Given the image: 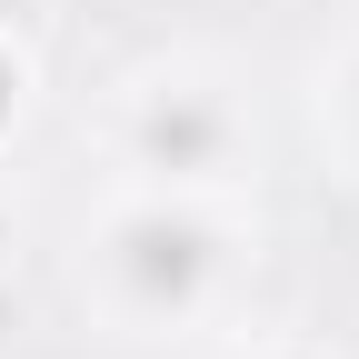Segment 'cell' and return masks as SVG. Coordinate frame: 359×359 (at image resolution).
<instances>
[{"label":"cell","instance_id":"1","mask_svg":"<svg viewBox=\"0 0 359 359\" xmlns=\"http://www.w3.org/2000/svg\"><path fill=\"white\" fill-rule=\"evenodd\" d=\"M80 290L100 299L120 339H180L230 309L240 290V230L230 210L200 190H130L100 210V230L80 240Z\"/></svg>","mask_w":359,"mask_h":359},{"label":"cell","instance_id":"2","mask_svg":"<svg viewBox=\"0 0 359 359\" xmlns=\"http://www.w3.org/2000/svg\"><path fill=\"white\" fill-rule=\"evenodd\" d=\"M120 160H130L140 190H200V200H219L259 160V120H250V100L219 70L160 60L150 80H130V100H120Z\"/></svg>","mask_w":359,"mask_h":359},{"label":"cell","instance_id":"3","mask_svg":"<svg viewBox=\"0 0 359 359\" xmlns=\"http://www.w3.org/2000/svg\"><path fill=\"white\" fill-rule=\"evenodd\" d=\"M309 100H320V140H339V160L359 170V30L320 60V90Z\"/></svg>","mask_w":359,"mask_h":359},{"label":"cell","instance_id":"4","mask_svg":"<svg viewBox=\"0 0 359 359\" xmlns=\"http://www.w3.org/2000/svg\"><path fill=\"white\" fill-rule=\"evenodd\" d=\"M20 110H30V50H20L11 30H0V140L20 130Z\"/></svg>","mask_w":359,"mask_h":359},{"label":"cell","instance_id":"5","mask_svg":"<svg viewBox=\"0 0 359 359\" xmlns=\"http://www.w3.org/2000/svg\"><path fill=\"white\" fill-rule=\"evenodd\" d=\"M230 359H309V349H230Z\"/></svg>","mask_w":359,"mask_h":359}]
</instances>
